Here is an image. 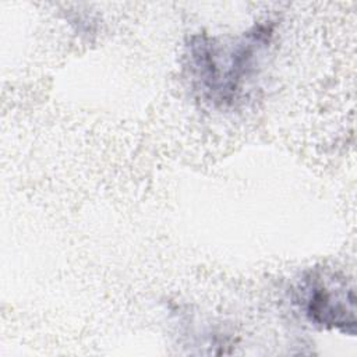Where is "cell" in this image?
<instances>
[{
  "label": "cell",
  "mask_w": 357,
  "mask_h": 357,
  "mask_svg": "<svg viewBox=\"0 0 357 357\" xmlns=\"http://www.w3.org/2000/svg\"><path fill=\"white\" fill-rule=\"evenodd\" d=\"M298 303L310 322L354 336L356 296L353 284L331 271H311L300 283Z\"/></svg>",
  "instance_id": "2"
},
{
  "label": "cell",
  "mask_w": 357,
  "mask_h": 357,
  "mask_svg": "<svg viewBox=\"0 0 357 357\" xmlns=\"http://www.w3.org/2000/svg\"><path fill=\"white\" fill-rule=\"evenodd\" d=\"M271 35L269 26L255 25L229 47H222L205 35L194 36L188 45V67L197 91L222 105L237 99L255 73Z\"/></svg>",
  "instance_id": "1"
}]
</instances>
